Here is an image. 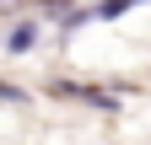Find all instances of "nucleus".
<instances>
[{"label":"nucleus","instance_id":"1","mask_svg":"<svg viewBox=\"0 0 151 145\" xmlns=\"http://www.w3.org/2000/svg\"><path fill=\"white\" fill-rule=\"evenodd\" d=\"M16 6H22V0H0V11H16Z\"/></svg>","mask_w":151,"mask_h":145}]
</instances>
